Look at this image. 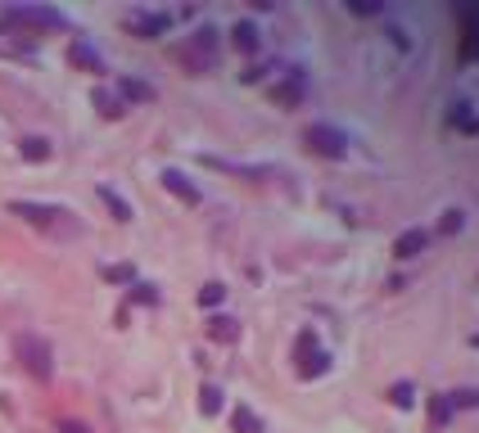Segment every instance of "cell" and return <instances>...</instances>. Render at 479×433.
<instances>
[{"instance_id":"ac0fdd59","label":"cell","mask_w":479,"mask_h":433,"mask_svg":"<svg viewBox=\"0 0 479 433\" xmlns=\"http://www.w3.org/2000/svg\"><path fill=\"white\" fill-rule=\"evenodd\" d=\"M199 411H204V415H217V411H222V388L204 383V388H199Z\"/></svg>"},{"instance_id":"8fae6325","label":"cell","mask_w":479,"mask_h":433,"mask_svg":"<svg viewBox=\"0 0 479 433\" xmlns=\"http://www.w3.org/2000/svg\"><path fill=\"white\" fill-rule=\"evenodd\" d=\"M68 59H72V64H77V68H86V72H104V59L95 55L91 45L82 41V36H77V41H68Z\"/></svg>"},{"instance_id":"d4e9b609","label":"cell","mask_w":479,"mask_h":433,"mask_svg":"<svg viewBox=\"0 0 479 433\" xmlns=\"http://www.w3.org/2000/svg\"><path fill=\"white\" fill-rule=\"evenodd\" d=\"M448 398H434V406H429V415H434V424H444V420H448Z\"/></svg>"},{"instance_id":"7402d4cb","label":"cell","mask_w":479,"mask_h":433,"mask_svg":"<svg viewBox=\"0 0 479 433\" xmlns=\"http://www.w3.org/2000/svg\"><path fill=\"white\" fill-rule=\"evenodd\" d=\"M222 298H226V284H217V280H213V284H204V289H199V303H204V307H217Z\"/></svg>"},{"instance_id":"4316f807","label":"cell","mask_w":479,"mask_h":433,"mask_svg":"<svg viewBox=\"0 0 479 433\" xmlns=\"http://www.w3.org/2000/svg\"><path fill=\"white\" fill-rule=\"evenodd\" d=\"M59 433H91L82 420H59Z\"/></svg>"},{"instance_id":"484cf974","label":"cell","mask_w":479,"mask_h":433,"mask_svg":"<svg viewBox=\"0 0 479 433\" xmlns=\"http://www.w3.org/2000/svg\"><path fill=\"white\" fill-rule=\"evenodd\" d=\"M348 9H353V14H380L375 0H348Z\"/></svg>"},{"instance_id":"2e32d148","label":"cell","mask_w":479,"mask_h":433,"mask_svg":"<svg viewBox=\"0 0 479 433\" xmlns=\"http://www.w3.org/2000/svg\"><path fill=\"white\" fill-rule=\"evenodd\" d=\"M231 424H236V433H263V420H258L249 406H236V411H231Z\"/></svg>"},{"instance_id":"52a82bcc","label":"cell","mask_w":479,"mask_h":433,"mask_svg":"<svg viewBox=\"0 0 479 433\" xmlns=\"http://www.w3.org/2000/svg\"><path fill=\"white\" fill-rule=\"evenodd\" d=\"M272 100H276V104H285V108L303 104V72H299V68H290V72H285V81L272 86Z\"/></svg>"},{"instance_id":"7a4b0ae2","label":"cell","mask_w":479,"mask_h":433,"mask_svg":"<svg viewBox=\"0 0 479 433\" xmlns=\"http://www.w3.org/2000/svg\"><path fill=\"white\" fill-rule=\"evenodd\" d=\"M18 361L23 370H28L32 379H50L55 375V352H50V343L45 339H36V334H18Z\"/></svg>"},{"instance_id":"7c38bea8","label":"cell","mask_w":479,"mask_h":433,"mask_svg":"<svg viewBox=\"0 0 479 433\" xmlns=\"http://www.w3.org/2000/svg\"><path fill=\"white\" fill-rule=\"evenodd\" d=\"M18 154L28 158V163H45V158H50V140H45V135H23Z\"/></svg>"},{"instance_id":"cb8c5ba5","label":"cell","mask_w":479,"mask_h":433,"mask_svg":"<svg viewBox=\"0 0 479 433\" xmlns=\"http://www.w3.org/2000/svg\"><path fill=\"white\" fill-rule=\"evenodd\" d=\"M131 298H136V303H154L158 293H154V284H131Z\"/></svg>"},{"instance_id":"4fadbf2b","label":"cell","mask_w":479,"mask_h":433,"mask_svg":"<svg viewBox=\"0 0 479 433\" xmlns=\"http://www.w3.org/2000/svg\"><path fill=\"white\" fill-rule=\"evenodd\" d=\"M425 244H429V235H425V230H402L398 240H394V253H398V257H416V253L425 249Z\"/></svg>"},{"instance_id":"83f0119b","label":"cell","mask_w":479,"mask_h":433,"mask_svg":"<svg viewBox=\"0 0 479 433\" xmlns=\"http://www.w3.org/2000/svg\"><path fill=\"white\" fill-rule=\"evenodd\" d=\"M439 230H461V213H444V226Z\"/></svg>"},{"instance_id":"5b68a950","label":"cell","mask_w":479,"mask_h":433,"mask_svg":"<svg viewBox=\"0 0 479 433\" xmlns=\"http://www.w3.org/2000/svg\"><path fill=\"white\" fill-rule=\"evenodd\" d=\"M5 18L14 23H41V28H68V18L59 9H45V5H9Z\"/></svg>"},{"instance_id":"8992f818","label":"cell","mask_w":479,"mask_h":433,"mask_svg":"<svg viewBox=\"0 0 479 433\" xmlns=\"http://www.w3.org/2000/svg\"><path fill=\"white\" fill-rule=\"evenodd\" d=\"M9 213L28 217V221H36V226H55V221L72 217L68 208H55V203H28V199H14V203H9Z\"/></svg>"},{"instance_id":"30bf717a","label":"cell","mask_w":479,"mask_h":433,"mask_svg":"<svg viewBox=\"0 0 479 433\" xmlns=\"http://www.w3.org/2000/svg\"><path fill=\"white\" fill-rule=\"evenodd\" d=\"M167 23H172L167 14H127V28L141 32V36H163Z\"/></svg>"},{"instance_id":"d6986e66","label":"cell","mask_w":479,"mask_h":433,"mask_svg":"<svg viewBox=\"0 0 479 433\" xmlns=\"http://www.w3.org/2000/svg\"><path fill=\"white\" fill-rule=\"evenodd\" d=\"M100 199L114 208V217H118V221H131V208H127V199H122V194H114L109 185H100Z\"/></svg>"},{"instance_id":"6da1fadb","label":"cell","mask_w":479,"mask_h":433,"mask_svg":"<svg viewBox=\"0 0 479 433\" xmlns=\"http://www.w3.org/2000/svg\"><path fill=\"white\" fill-rule=\"evenodd\" d=\"M172 55H177V64H186L194 77H199V72H208V68L217 64V32L213 28H199L194 36H186Z\"/></svg>"},{"instance_id":"603a6c76","label":"cell","mask_w":479,"mask_h":433,"mask_svg":"<svg viewBox=\"0 0 479 433\" xmlns=\"http://www.w3.org/2000/svg\"><path fill=\"white\" fill-rule=\"evenodd\" d=\"M389 402H394V406H412V402H416L412 383H394V388H389Z\"/></svg>"},{"instance_id":"ffe728a7","label":"cell","mask_w":479,"mask_h":433,"mask_svg":"<svg viewBox=\"0 0 479 433\" xmlns=\"http://www.w3.org/2000/svg\"><path fill=\"white\" fill-rule=\"evenodd\" d=\"M95 108H100L104 118H122V104H118L109 91H95Z\"/></svg>"},{"instance_id":"ba28073f","label":"cell","mask_w":479,"mask_h":433,"mask_svg":"<svg viewBox=\"0 0 479 433\" xmlns=\"http://www.w3.org/2000/svg\"><path fill=\"white\" fill-rule=\"evenodd\" d=\"M461 18H466V36H461V59L470 64V59H479V9L475 5H466L461 9Z\"/></svg>"},{"instance_id":"9c48e42d","label":"cell","mask_w":479,"mask_h":433,"mask_svg":"<svg viewBox=\"0 0 479 433\" xmlns=\"http://www.w3.org/2000/svg\"><path fill=\"white\" fill-rule=\"evenodd\" d=\"M163 190H172L181 203H199V199H204V194L190 185V176H186V171H177V167H167V171H163Z\"/></svg>"},{"instance_id":"9a60e30c","label":"cell","mask_w":479,"mask_h":433,"mask_svg":"<svg viewBox=\"0 0 479 433\" xmlns=\"http://www.w3.org/2000/svg\"><path fill=\"white\" fill-rule=\"evenodd\" d=\"M208 339H217V343H236L240 339V325L231 316H213L208 320Z\"/></svg>"},{"instance_id":"44dd1931","label":"cell","mask_w":479,"mask_h":433,"mask_svg":"<svg viewBox=\"0 0 479 433\" xmlns=\"http://www.w3.org/2000/svg\"><path fill=\"white\" fill-rule=\"evenodd\" d=\"M104 280H114V284H131V280H136V271H131L127 262H114V266H104Z\"/></svg>"},{"instance_id":"3957f363","label":"cell","mask_w":479,"mask_h":433,"mask_svg":"<svg viewBox=\"0 0 479 433\" xmlns=\"http://www.w3.org/2000/svg\"><path fill=\"white\" fill-rule=\"evenodd\" d=\"M303 140H308V150L321 154V158H343L348 154V135L339 127H326V122H312V127L303 131Z\"/></svg>"},{"instance_id":"e0dca14e","label":"cell","mask_w":479,"mask_h":433,"mask_svg":"<svg viewBox=\"0 0 479 433\" xmlns=\"http://www.w3.org/2000/svg\"><path fill=\"white\" fill-rule=\"evenodd\" d=\"M118 86H122V95H127V100H154V86L141 81V77H122Z\"/></svg>"},{"instance_id":"5bb4252c","label":"cell","mask_w":479,"mask_h":433,"mask_svg":"<svg viewBox=\"0 0 479 433\" xmlns=\"http://www.w3.org/2000/svg\"><path fill=\"white\" fill-rule=\"evenodd\" d=\"M231 41H236V50H244V55H253L258 50V28L249 18H240L236 28H231Z\"/></svg>"},{"instance_id":"277c9868","label":"cell","mask_w":479,"mask_h":433,"mask_svg":"<svg viewBox=\"0 0 479 433\" xmlns=\"http://www.w3.org/2000/svg\"><path fill=\"white\" fill-rule=\"evenodd\" d=\"M294 356H299V375H303V379L321 375L326 361H330V356H326L321 348H316V339H312L308 330H303V334H299V343H294Z\"/></svg>"}]
</instances>
